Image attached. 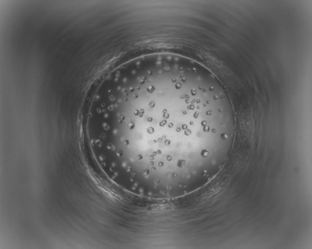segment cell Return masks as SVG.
Here are the masks:
<instances>
[{
    "instance_id": "cell-1",
    "label": "cell",
    "mask_w": 312,
    "mask_h": 249,
    "mask_svg": "<svg viewBox=\"0 0 312 249\" xmlns=\"http://www.w3.org/2000/svg\"><path fill=\"white\" fill-rule=\"evenodd\" d=\"M156 62L117 69L95 112L93 129L113 177L132 190L174 195L191 190L204 138L226 139L232 121L201 104L192 76Z\"/></svg>"
}]
</instances>
